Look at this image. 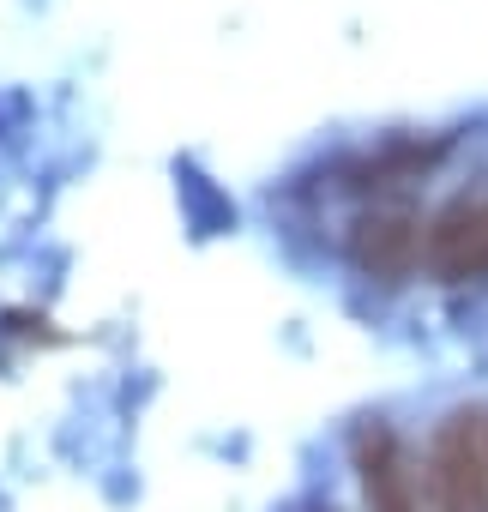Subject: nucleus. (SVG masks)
Returning a JSON list of instances; mask_svg holds the SVG:
<instances>
[{
  "label": "nucleus",
  "mask_w": 488,
  "mask_h": 512,
  "mask_svg": "<svg viewBox=\"0 0 488 512\" xmlns=\"http://www.w3.org/2000/svg\"><path fill=\"white\" fill-rule=\"evenodd\" d=\"M428 488L440 512H488V416L452 410L428 446Z\"/></svg>",
  "instance_id": "obj_1"
},
{
  "label": "nucleus",
  "mask_w": 488,
  "mask_h": 512,
  "mask_svg": "<svg viewBox=\"0 0 488 512\" xmlns=\"http://www.w3.org/2000/svg\"><path fill=\"white\" fill-rule=\"evenodd\" d=\"M422 260L434 278L446 284H470V278H488V193L476 199H452L428 235H422Z\"/></svg>",
  "instance_id": "obj_2"
},
{
  "label": "nucleus",
  "mask_w": 488,
  "mask_h": 512,
  "mask_svg": "<svg viewBox=\"0 0 488 512\" xmlns=\"http://www.w3.org/2000/svg\"><path fill=\"white\" fill-rule=\"evenodd\" d=\"M416 253H422V235H416V223H410L404 211H374V217H362L356 235H350V260H356L368 278H380V284H398V278L410 272Z\"/></svg>",
  "instance_id": "obj_4"
},
{
  "label": "nucleus",
  "mask_w": 488,
  "mask_h": 512,
  "mask_svg": "<svg viewBox=\"0 0 488 512\" xmlns=\"http://www.w3.org/2000/svg\"><path fill=\"white\" fill-rule=\"evenodd\" d=\"M350 452H356L368 512H422L416 506V476H410V458H404V440L392 434V422H380V416L362 422Z\"/></svg>",
  "instance_id": "obj_3"
}]
</instances>
